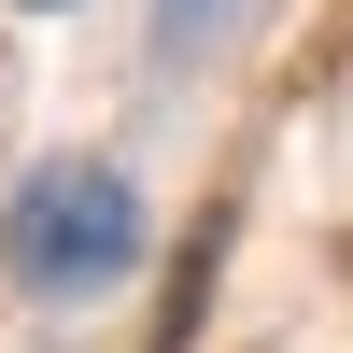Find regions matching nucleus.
Here are the masks:
<instances>
[{
  "label": "nucleus",
  "mask_w": 353,
  "mask_h": 353,
  "mask_svg": "<svg viewBox=\"0 0 353 353\" xmlns=\"http://www.w3.org/2000/svg\"><path fill=\"white\" fill-rule=\"evenodd\" d=\"M212 28H226V0H156V43H170V57H184V43H212Z\"/></svg>",
  "instance_id": "2"
},
{
  "label": "nucleus",
  "mask_w": 353,
  "mask_h": 353,
  "mask_svg": "<svg viewBox=\"0 0 353 353\" xmlns=\"http://www.w3.org/2000/svg\"><path fill=\"white\" fill-rule=\"evenodd\" d=\"M0 269L28 297H99V283L141 269V184L113 156H43L14 198H0Z\"/></svg>",
  "instance_id": "1"
},
{
  "label": "nucleus",
  "mask_w": 353,
  "mask_h": 353,
  "mask_svg": "<svg viewBox=\"0 0 353 353\" xmlns=\"http://www.w3.org/2000/svg\"><path fill=\"white\" fill-rule=\"evenodd\" d=\"M14 14H57V0H14Z\"/></svg>",
  "instance_id": "3"
}]
</instances>
